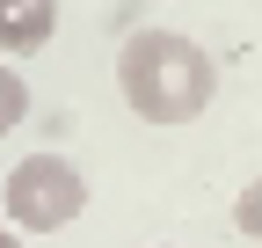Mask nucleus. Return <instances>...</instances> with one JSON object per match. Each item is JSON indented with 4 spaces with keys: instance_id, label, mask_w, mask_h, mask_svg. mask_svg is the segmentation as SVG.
Returning <instances> with one entry per match:
<instances>
[{
    "instance_id": "nucleus-1",
    "label": "nucleus",
    "mask_w": 262,
    "mask_h": 248,
    "mask_svg": "<svg viewBox=\"0 0 262 248\" xmlns=\"http://www.w3.org/2000/svg\"><path fill=\"white\" fill-rule=\"evenodd\" d=\"M117 88H124L131 117L189 124V117L211 110L219 66L204 58V44L182 37V29H139V37H124V51H117Z\"/></svg>"
},
{
    "instance_id": "nucleus-2",
    "label": "nucleus",
    "mask_w": 262,
    "mask_h": 248,
    "mask_svg": "<svg viewBox=\"0 0 262 248\" xmlns=\"http://www.w3.org/2000/svg\"><path fill=\"white\" fill-rule=\"evenodd\" d=\"M88 212V175L66 161V153H29L8 175V219L15 234H58Z\"/></svg>"
},
{
    "instance_id": "nucleus-3",
    "label": "nucleus",
    "mask_w": 262,
    "mask_h": 248,
    "mask_svg": "<svg viewBox=\"0 0 262 248\" xmlns=\"http://www.w3.org/2000/svg\"><path fill=\"white\" fill-rule=\"evenodd\" d=\"M51 29H58V0H0V51H44L51 44Z\"/></svg>"
},
{
    "instance_id": "nucleus-4",
    "label": "nucleus",
    "mask_w": 262,
    "mask_h": 248,
    "mask_svg": "<svg viewBox=\"0 0 262 248\" xmlns=\"http://www.w3.org/2000/svg\"><path fill=\"white\" fill-rule=\"evenodd\" d=\"M22 117H29V88H22L15 66H0V132H15Z\"/></svg>"
},
{
    "instance_id": "nucleus-5",
    "label": "nucleus",
    "mask_w": 262,
    "mask_h": 248,
    "mask_svg": "<svg viewBox=\"0 0 262 248\" xmlns=\"http://www.w3.org/2000/svg\"><path fill=\"white\" fill-rule=\"evenodd\" d=\"M233 226H241V234H248V241L262 248V175H255V182H248V190L233 197Z\"/></svg>"
},
{
    "instance_id": "nucleus-6",
    "label": "nucleus",
    "mask_w": 262,
    "mask_h": 248,
    "mask_svg": "<svg viewBox=\"0 0 262 248\" xmlns=\"http://www.w3.org/2000/svg\"><path fill=\"white\" fill-rule=\"evenodd\" d=\"M0 248H29V241H22V234H15V226H0Z\"/></svg>"
}]
</instances>
